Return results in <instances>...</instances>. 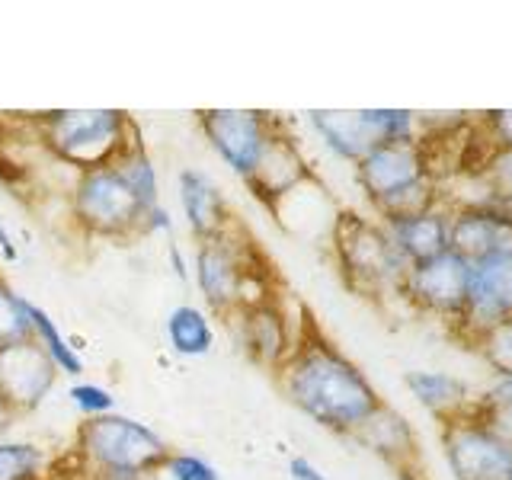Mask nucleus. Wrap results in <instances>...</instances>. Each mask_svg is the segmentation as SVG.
<instances>
[{
	"label": "nucleus",
	"mask_w": 512,
	"mask_h": 480,
	"mask_svg": "<svg viewBox=\"0 0 512 480\" xmlns=\"http://www.w3.org/2000/svg\"><path fill=\"white\" fill-rule=\"evenodd\" d=\"M279 384L304 416L343 436H352L381 407L372 381L324 336H298L279 365Z\"/></svg>",
	"instance_id": "nucleus-1"
},
{
	"label": "nucleus",
	"mask_w": 512,
	"mask_h": 480,
	"mask_svg": "<svg viewBox=\"0 0 512 480\" xmlns=\"http://www.w3.org/2000/svg\"><path fill=\"white\" fill-rule=\"evenodd\" d=\"M74 455L90 480H141L164 468L167 442L132 416L103 413L77 426Z\"/></svg>",
	"instance_id": "nucleus-2"
},
{
	"label": "nucleus",
	"mask_w": 512,
	"mask_h": 480,
	"mask_svg": "<svg viewBox=\"0 0 512 480\" xmlns=\"http://www.w3.org/2000/svg\"><path fill=\"white\" fill-rule=\"evenodd\" d=\"M39 144L61 164L87 173L109 167L138 138L135 122L119 109H58L36 119Z\"/></svg>",
	"instance_id": "nucleus-3"
},
{
	"label": "nucleus",
	"mask_w": 512,
	"mask_h": 480,
	"mask_svg": "<svg viewBox=\"0 0 512 480\" xmlns=\"http://www.w3.org/2000/svg\"><path fill=\"white\" fill-rule=\"evenodd\" d=\"M234 228L237 224H231V228L218 237L199 240V250H196L199 292L224 317L237 308L260 304L269 298L260 269L250 260V244L247 240H237Z\"/></svg>",
	"instance_id": "nucleus-4"
},
{
	"label": "nucleus",
	"mask_w": 512,
	"mask_h": 480,
	"mask_svg": "<svg viewBox=\"0 0 512 480\" xmlns=\"http://www.w3.org/2000/svg\"><path fill=\"white\" fill-rule=\"evenodd\" d=\"M144 215H148V208L138 202V196L112 164L77 173V183L71 189V218L77 228H84L93 237L119 240L144 234Z\"/></svg>",
	"instance_id": "nucleus-5"
},
{
	"label": "nucleus",
	"mask_w": 512,
	"mask_h": 480,
	"mask_svg": "<svg viewBox=\"0 0 512 480\" xmlns=\"http://www.w3.org/2000/svg\"><path fill=\"white\" fill-rule=\"evenodd\" d=\"M333 250L340 260L346 279L365 288V292H381V288H400L407 263L391 244L381 221H368L359 215H340L333 221Z\"/></svg>",
	"instance_id": "nucleus-6"
},
{
	"label": "nucleus",
	"mask_w": 512,
	"mask_h": 480,
	"mask_svg": "<svg viewBox=\"0 0 512 480\" xmlns=\"http://www.w3.org/2000/svg\"><path fill=\"white\" fill-rule=\"evenodd\" d=\"M311 125L333 154L352 164L381 144L416 141V112L410 109H314Z\"/></svg>",
	"instance_id": "nucleus-7"
},
{
	"label": "nucleus",
	"mask_w": 512,
	"mask_h": 480,
	"mask_svg": "<svg viewBox=\"0 0 512 480\" xmlns=\"http://www.w3.org/2000/svg\"><path fill=\"white\" fill-rule=\"evenodd\" d=\"M442 445L455 480H506L512 474V442L471 407L442 423Z\"/></svg>",
	"instance_id": "nucleus-8"
},
{
	"label": "nucleus",
	"mask_w": 512,
	"mask_h": 480,
	"mask_svg": "<svg viewBox=\"0 0 512 480\" xmlns=\"http://www.w3.org/2000/svg\"><path fill=\"white\" fill-rule=\"evenodd\" d=\"M397 292L413 301L420 311L461 320L471 298V263L464 256L445 250L432 256V260L407 266Z\"/></svg>",
	"instance_id": "nucleus-9"
},
{
	"label": "nucleus",
	"mask_w": 512,
	"mask_h": 480,
	"mask_svg": "<svg viewBox=\"0 0 512 480\" xmlns=\"http://www.w3.org/2000/svg\"><path fill=\"white\" fill-rule=\"evenodd\" d=\"M199 128L224 164L247 180L276 122L260 109H202Z\"/></svg>",
	"instance_id": "nucleus-10"
},
{
	"label": "nucleus",
	"mask_w": 512,
	"mask_h": 480,
	"mask_svg": "<svg viewBox=\"0 0 512 480\" xmlns=\"http://www.w3.org/2000/svg\"><path fill=\"white\" fill-rule=\"evenodd\" d=\"M356 180L375 208L384 205L388 199H394V196H400V192H407L420 183H429L432 176L426 167L420 138L381 144V148H375L372 154H365L356 164Z\"/></svg>",
	"instance_id": "nucleus-11"
},
{
	"label": "nucleus",
	"mask_w": 512,
	"mask_h": 480,
	"mask_svg": "<svg viewBox=\"0 0 512 480\" xmlns=\"http://www.w3.org/2000/svg\"><path fill=\"white\" fill-rule=\"evenodd\" d=\"M55 381L58 368L36 340L0 349V400L16 416L36 410L55 388Z\"/></svg>",
	"instance_id": "nucleus-12"
},
{
	"label": "nucleus",
	"mask_w": 512,
	"mask_h": 480,
	"mask_svg": "<svg viewBox=\"0 0 512 480\" xmlns=\"http://www.w3.org/2000/svg\"><path fill=\"white\" fill-rule=\"evenodd\" d=\"M448 250L468 263L512 250V212L496 202L461 205L448 218Z\"/></svg>",
	"instance_id": "nucleus-13"
},
{
	"label": "nucleus",
	"mask_w": 512,
	"mask_h": 480,
	"mask_svg": "<svg viewBox=\"0 0 512 480\" xmlns=\"http://www.w3.org/2000/svg\"><path fill=\"white\" fill-rule=\"evenodd\" d=\"M506 317H512V250L471 263V298L458 324L474 340Z\"/></svg>",
	"instance_id": "nucleus-14"
},
{
	"label": "nucleus",
	"mask_w": 512,
	"mask_h": 480,
	"mask_svg": "<svg viewBox=\"0 0 512 480\" xmlns=\"http://www.w3.org/2000/svg\"><path fill=\"white\" fill-rule=\"evenodd\" d=\"M244 183L253 189L256 199H263L272 208L292 196L295 189H301L304 183H311V170L304 164L298 144L285 132H279V128H272L260 157H256V167L250 170Z\"/></svg>",
	"instance_id": "nucleus-15"
},
{
	"label": "nucleus",
	"mask_w": 512,
	"mask_h": 480,
	"mask_svg": "<svg viewBox=\"0 0 512 480\" xmlns=\"http://www.w3.org/2000/svg\"><path fill=\"white\" fill-rule=\"evenodd\" d=\"M228 317H237L234 320L237 343L253 362L279 368L288 359V352L295 349V336H292V327H288V317L272 298L237 308Z\"/></svg>",
	"instance_id": "nucleus-16"
},
{
	"label": "nucleus",
	"mask_w": 512,
	"mask_h": 480,
	"mask_svg": "<svg viewBox=\"0 0 512 480\" xmlns=\"http://www.w3.org/2000/svg\"><path fill=\"white\" fill-rule=\"evenodd\" d=\"M448 218H452V212L436 205L429 212L397 218V221H381V224L388 231L391 244L397 247V253L404 256V263L413 266L448 250Z\"/></svg>",
	"instance_id": "nucleus-17"
},
{
	"label": "nucleus",
	"mask_w": 512,
	"mask_h": 480,
	"mask_svg": "<svg viewBox=\"0 0 512 480\" xmlns=\"http://www.w3.org/2000/svg\"><path fill=\"white\" fill-rule=\"evenodd\" d=\"M180 205H183V215L189 221V231L199 240L218 237L234 224L221 189L199 170L180 173Z\"/></svg>",
	"instance_id": "nucleus-18"
},
{
	"label": "nucleus",
	"mask_w": 512,
	"mask_h": 480,
	"mask_svg": "<svg viewBox=\"0 0 512 480\" xmlns=\"http://www.w3.org/2000/svg\"><path fill=\"white\" fill-rule=\"evenodd\" d=\"M352 439H359L362 445L372 448L375 455H381L384 461H391L394 468H404L407 461L416 458V439L413 429L407 426V420L400 413H394L391 407H378L368 420L352 432Z\"/></svg>",
	"instance_id": "nucleus-19"
},
{
	"label": "nucleus",
	"mask_w": 512,
	"mask_h": 480,
	"mask_svg": "<svg viewBox=\"0 0 512 480\" xmlns=\"http://www.w3.org/2000/svg\"><path fill=\"white\" fill-rule=\"evenodd\" d=\"M407 388L429 413H436L442 423L455 420V416H461L471 407L468 384L448 372H410Z\"/></svg>",
	"instance_id": "nucleus-20"
},
{
	"label": "nucleus",
	"mask_w": 512,
	"mask_h": 480,
	"mask_svg": "<svg viewBox=\"0 0 512 480\" xmlns=\"http://www.w3.org/2000/svg\"><path fill=\"white\" fill-rule=\"evenodd\" d=\"M167 343L176 356L183 359H199L208 356L215 346V330L212 320L205 317V311H199L196 304H176V308L167 314Z\"/></svg>",
	"instance_id": "nucleus-21"
},
{
	"label": "nucleus",
	"mask_w": 512,
	"mask_h": 480,
	"mask_svg": "<svg viewBox=\"0 0 512 480\" xmlns=\"http://www.w3.org/2000/svg\"><path fill=\"white\" fill-rule=\"evenodd\" d=\"M112 167H116L122 173V180L128 183V189L135 192L138 202L148 208H157L160 205V183H157V170L151 164V157L148 151H144V144L135 138L128 148L112 160Z\"/></svg>",
	"instance_id": "nucleus-22"
},
{
	"label": "nucleus",
	"mask_w": 512,
	"mask_h": 480,
	"mask_svg": "<svg viewBox=\"0 0 512 480\" xmlns=\"http://www.w3.org/2000/svg\"><path fill=\"white\" fill-rule=\"evenodd\" d=\"M29 320H32V340H36L45 349V356L55 362L58 372H68L71 378L84 375V362H80L74 346L64 340V333L58 330L52 314H48L45 308H39V304L29 301Z\"/></svg>",
	"instance_id": "nucleus-23"
},
{
	"label": "nucleus",
	"mask_w": 512,
	"mask_h": 480,
	"mask_svg": "<svg viewBox=\"0 0 512 480\" xmlns=\"http://www.w3.org/2000/svg\"><path fill=\"white\" fill-rule=\"evenodd\" d=\"M48 458L29 442H0V480H45Z\"/></svg>",
	"instance_id": "nucleus-24"
},
{
	"label": "nucleus",
	"mask_w": 512,
	"mask_h": 480,
	"mask_svg": "<svg viewBox=\"0 0 512 480\" xmlns=\"http://www.w3.org/2000/svg\"><path fill=\"white\" fill-rule=\"evenodd\" d=\"M32 340L29 320V298L16 295L13 288L0 279V349Z\"/></svg>",
	"instance_id": "nucleus-25"
},
{
	"label": "nucleus",
	"mask_w": 512,
	"mask_h": 480,
	"mask_svg": "<svg viewBox=\"0 0 512 480\" xmlns=\"http://www.w3.org/2000/svg\"><path fill=\"white\" fill-rule=\"evenodd\" d=\"M471 410L512 442V378H496V384L484 391V397L471 400Z\"/></svg>",
	"instance_id": "nucleus-26"
},
{
	"label": "nucleus",
	"mask_w": 512,
	"mask_h": 480,
	"mask_svg": "<svg viewBox=\"0 0 512 480\" xmlns=\"http://www.w3.org/2000/svg\"><path fill=\"white\" fill-rule=\"evenodd\" d=\"M474 343L480 349V359L493 368L496 378H512V317L477 333Z\"/></svg>",
	"instance_id": "nucleus-27"
},
{
	"label": "nucleus",
	"mask_w": 512,
	"mask_h": 480,
	"mask_svg": "<svg viewBox=\"0 0 512 480\" xmlns=\"http://www.w3.org/2000/svg\"><path fill=\"white\" fill-rule=\"evenodd\" d=\"M484 183L496 205L512 212V148H496L484 164Z\"/></svg>",
	"instance_id": "nucleus-28"
},
{
	"label": "nucleus",
	"mask_w": 512,
	"mask_h": 480,
	"mask_svg": "<svg viewBox=\"0 0 512 480\" xmlns=\"http://www.w3.org/2000/svg\"><path fill=\"white\" fill-rule=\"evenodd\" d=\"M160 474H167L170 480H221V474L212 468V464L199 455H189V452H170Z\"/></svg>",
	"instance_id": "nucleus-29"
},
{
	"label": "nucleus",
	"mask_w": 512,
	"mask_h": 480,
	"mask_svg": "<svg viewBox=\"0 0 512 480\" xmlns=\"http://www.w3.org/2000/svg\"><path fill=\"white\" fill-rule=\"evenodd\" d=\"M71 404L84 413V420L90 416H103V413H116V397H112L100 384H74L68 391Z\"/></svg>",
	"instance_id": "nucleus-30"
},
{
	"label": "nucleus",
	"mask_w": 512,
	"mask_h": 480,
	"mask_svg": "<svg viewBox=\"0 0 512 480\" xmlns=\"http://www.w3.org/2000/svg\"><path fill=\"white\" fill-rule=\"evenodd\" d=\"M487 135L493 138L496 148H512V109H493L487 112Z\"/></svg>",
	"instance_id": "nucleus-31"
},
{
	"label": "nucleus",
	"mask_w": 512,
	"mask_h": 480,
	"mask_svg": "<svg viewBox=\"0 0 512 480\" xmlns=\"http://www.w3.org/2000/svg\"><path fill=\"white\" fill-rule=\"evenodd\" d=\"M288 474H292V480H327L324 471H320L317 464L308 461L304 455H295L292 461H288Z\"/></svg>",
	"instance_id": "nucleus-32"
},
{
	"label": "nucleus",
	"mask_w": 512,
	"mask_h": 480,
	"mask_svg": "<svg viewBox=\"0 0 512 480\" xmlns=\"http://www.w3.org/2000/svg\"><path fill=\"white\" fill-rule=\"evenodd\" d=\"M167 256H170V266H173V272H176V279H180V282H189V266H186L183 253H180V247L173 244V240H170V247H167Z\"/></svg>",
	"instance_id": "nucleus-33"
},
{
	"label": "nucleus",
	"mask_w": 512,
	"mask_h": 480,
	"mask_svg": "<svg viewBox=\"0 0 512 480\" xmlns=\"http://www.w3.org/2000/svg\"><path fill=\"white\" fill-rule=\"evenodd\" d=\"M0 253H4V260H16V247H13V237H10V231L4 228V221H0Z\"/></svg>",
	"instance_id": "nucleus-34"
},
{
	"label": "nucleus",
	"mask_w": 512,
	"mask_h": 480,
	"mask_svg": "<svg viewBox=\"0 0 512 480\" xmlns=\"http://www.w3.org/2000/svg\"><path fill=\"white\" fill-rule=\"evenodd\" d=\"M506 480H512V474H509V477H506Z\"/></svg>",
	"instance_id": "nucleus-35"
},
{
	"label": "nucleus",
	"mask_w": 512,
	"mask_h": 480,
	"mask_svg": "<svg viewBox=\"0 0 512 480\" xmlns=\"http://www.w3.org/2000/svg\"><path fill=\"white\" fill-rule=\"evenodd\" d=\"M87 480H90V477H87Z\"/></svg>",
	"instance_id": "nucleus-36"
}]
</instances>
